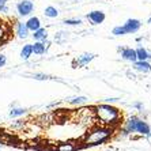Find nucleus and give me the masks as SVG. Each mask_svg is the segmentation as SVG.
I'll return each instance as SVG.
<instances>
[{"mask_svg": "<svg viewBox=\"0 0 151 151\" xmlns=\"http://www.w3.org/2000/svg\"><path fill=\"white\" fill-rule=\"evenodd\" d=\"M95 120H98L101 125L106 127H116L121 123V113L116 106L109 105V104H101L94 108Z\"/></svg>", "mask_w": 151, "mask_h": 151, "instance_id": "f257e3e1", "label": "nucleus"}, {"mask_svg": "<svg viewBox=\"0 0 151 151\" xmlns=\"http://www.w3.org/2000/svg\"><path fill=\"white\" fill-rule=\"evenodd\" d=\"M113 135V128L106 125H94L91 129H88L83 137V143L86 146H97V144L105 143Z\"/></svg>", "mask_w": 151, "mask_h": 151, "instance_id": "f03ea898", "label": "nucleus"}, {"mask_svg": "<svg viewBox=\"0 0 151 151\" xmlns=\"http://www.w3.org/2000/svg\"><path fill=\"white\" fill-rule=\"evenodd\" d=\"M129 134H139L142 136H151V128L144 120L139 119L137 116H132L127 120L125 128L123 131V135H129Z\"/></svg>", "mask_w": 151, "mask_h": 151, "instance_id": "7ed1b4c3", "label": "nucleus"}, {"mask_svg": "<svg viewBox=\"0 0 151 151\" xmlns=\"http://www.w3.org/2000/svg\"><path fill=\"white\" fill-rule=\"evenodd\" d=\"M76 117H78V123L82 125H93V123L95 121V114H94V109L90 108H82L76 112Z\"/></svg>", "mask_w": 151, "mask_h": 151, "instance_id": "20e7f679", "label": "nucleus"}, {"mask_svg": "<svg viewBox=\"0 0 151 151\" xmlns=\"http://www.w3.org/2000/svg\"><path fill=\"white\" fill-rule=\"evenodd\" d=\"M17 11L21 17H29L34 11V3L32 0H21L17 4Z\"/></svg>", "mask_w": 151, "mask_h": 151, "instance_id": "39448f33", "label": "nucleus"}, {"mask_svg": "<svg viewBox=\"0 0 151 151\" xmlns=\"http://www.w3.org/2000/svg\"><path fill=\"white\" fill-rule=\"evenodd\" d=\"M140 26H142V23L139 19H128V21L123 25V27H124L127 34H135V33L139 32Z\"/></svg>", "mask_w": 151, "mask_h": 151, "instance_id": "423d86ee", "label": "nucleus"}, {"mask_svg": "<svg viewBox=\"0 0 151 151\" xmlns=\"http://www.w3.org/2000/svg\"><path fill=\"white\" fill-rule=\"evenodd\" d=\"M105 12L104 11H99V10H95V11H91L87 14V19L90 21V23L93 25H101L102 22L105 21Z\"/></svg>", "mask_w": 151, "mask_h": 151, "instance_id": "0eeeda50", "label": "nucleus"}, {"mask_svg": "<svg viewBox=\"0 0 151 151\" xmlns=\"http://www.w3.org/2000/svg\"><path fill=\"white\" fill-rule=\"evenodd\" d=\"M120 52H121V57H123L125 61H131V63H135L137 60L136 57V50L132 49V48H120Z\"/></svg>", "mask_w": 151, "mask_h": 151, "instance_id": "6e6552de", "label": "nucleus"}, {"mask_svg": "<svg viewBox=\"0 0 151 151\" xmlns=\"http://www.w3.org/2000/svg\"><path fill=\"white\" fill-rule=\"evenodd\" d=\"M134 68L136 71H139V72H143V74L151 72V64L147 60H136L134 63Z\"/></svg>", "mask_w": 151, "mask_h": 151, "instance_id": "1a4fd4ad", "label": "nucleus"}, {"mask_svg": "<svg viewBox=\"0 0 151 151\" xmlns=\"http://www.w3.org/2000/svg\"><path fill=\"white\" fill-rule=\"evenodd\" d=\"M15 33H17V35L22 40L27 38L29 34H30L27 26H26V23H23V22H17V25H15Z\"/></svg>", "mask_w": 151, "mask_h": 151, "instance_id": "9d476101", "label": "nucleus"}, {"mask_svg": "<svg viewBox=\"0 0 151 151\" xmlns=\"http://www.w3.org/2000/svg\"><path fill=\"white\" fill-rule=\"evenodd\" d=\"M46 49H48V42L45 41H35L33 44V53L37 55V56L44 55L46 52Z\"/></svg>", "mask_w": 151, "mask_h": 151, "instance_id": "9b49d317", "label": "nucleus"}, {"mask_svg": "<svg viewBox=\"0 0 151 151\" xmlns=\"http://www.w3.org/2000/svg\"><path fill=\"white\" fill-rule=\"evenodd\" d=\"M25 23H26V26H27L29 32H32V33L35 32L37 29L41 27V21H40L38 17H30L27 21L25 22Z\"/></svg>", "mask_w": 151, "mask_h": 151, "instance_id": "f8f14e48", "label": "nucleus"}, {"mask_svg": "<svg viewBox=\"0 0 151 151\" xmlns=\"http://www.w3.org/2000/svg\"><path fill=\"white\" fill-rule=\"evenodd\" d=\"M94 57H95V55H93V53H83V55H81V56H78L76 64L79 65V67H84V65H87L90 61H93Z\"/></svg>", "mask_w": 151, "mask_h": 151, "instance_id": "ddd939ff", "label": "nucleus"}, {"mask_svg": "<svg viewBox=\"0 0 151 151\" xmlns=\"http://www.w3.org/2000/svg\"><path fill=\"white\" fill-rule=\"evenodd\" d=\"M33 38H34V41H46L48 40V30L44 27L37 29L35 32H33Z\"/></svg>", "mask_w": 151, "mask_h": 151, "instance_id": "4468645a", "label": "nucleus"}, {"mask_svg": "<svg viewBox=\"0 0 151 151\" xmlns=\"http://www.w3.org/2000/svg\"><path fill=\"white\" fill-rule=\"evenodd\" d=\"M33 55V45L32 44H26V45H23V48H22L21 50V57L23 60H29L30 57H32Z\"/></svg>", "mask_w": 151, "mask_h": 151, "instance_id": "2eb2a0df", "label": "nucleus"}, {"mask_svg": "<svg viewBox=\"0 0 151 151\" xmlns=\"http://www.w3.org/2000/svg\"><path fill=\"white\" fill-rule=\"evenodd\" d=\"M136 50V57L137 60H148V57H150V52H148L146 48H143V46H139Z\"/></svg>", "mask_w": 151, "mask_h": 151, "instance_id": "dca6fc26", "label": "nucleus"}, {"mask_svg": "<svg viewBox=\"0 0 151 151\" xmlns=\"http://www.w3.org/2000/svg\"><path fill=\"white\" fill-rule=\"evenodd\" d=\"M44 15L48 18H57L59 17V10L56 7H53V6H48L44 10Z\"/></svg>", "mask_w": 151, "mask_h": 151, "instance_id": "f3484780", "label": "nucleus"}, {"mask_svg": "<svg viewBox=\"0 0 151 151\" xmlns=\"http://www.w3.org/2000/svg\"><path fill=\"white\" fill-rule=\"evenodd\" d=\"M86 102H87V98H86V97H82V95H79V97H74V98L70 99V104L71 105H75V106L84 105Z\"/></svg>", "mask_w": 151, "mask_h": 151, "instance_id": "a211bd4d", "label": "nucleus"}, {"mask_svg": "<svg viewBox=\"0 0 151 151\" xmlns=\"http://www.w3.org/2000/svg\"><path fill=\"white\" fill-rule=\"evenodd\" d=\"M8 35V27L4 22H0V42H3Z\"/></svg>", "mask_w": 151, "mask_h": 151, "instance_id": "6ab92c4d", "label": "nucleus"}, {"mask_svg": "<svg viewBox=\"0 0 151 151\" xmlns=\"http://www.w3.org/2000/svg\"><path fill=\"white\" fill-rule=\"evenodd\" d=\"M26 113V109L23 108H14L10 110V117H21Z\"/></svg>", "mask_w": 151, "mask_h": 151, "instance_id": "aec40b11", "label": "nucleus"}, {"mask_svg": "<svg viewBox=\"0 0 151 151\" xmlns=\"http://www.w3.org/2000/svg\"><path fill=\"white\" fill-rule=\"evenodd\" d=\"M57 150L59 151H74L75 150V146L71 143H61L57 147Z\"/></svg>", "mask_w": 151, "mask_h": 151, "instance_id": "412c9836", "label": "nucleus"}, {"mask_svg": "<svg viewBox=\"0 0 151 151\" xmlns=\"http://www.w3.org/2000/svg\"><path fill=\"white\" fill-rule=\"evenodd\" d=\"M112 34H114V35H117V37H120V35H125L127 33H125V30H124L123 26H116V27L112 30Z\"/></svg>", "mask_w": 151, "mask_h": 151, "instance_id": "4be33fe9", "label": "nucleus"}, {"mask_svg": "<svg viewBox=\"0 0 151 151\" xmlns=\"http://www.w3.org/2000/svg\"><path fill=\"white\" fill-rule=\"evenodd\" d=\"M63 23H65V25H70V26H76V25H81L82 21H81V19H65Z\"/></svg>", "mask_w": 151, "mask_h": 151, "instance_id": "5701e85b", "label": "nucleus"}, {"mask_svg": "<svg viewBox=\"0 0 151 151\" xmlns=\"http://www.w3.org/2000/svg\"><path fill=\"white\" fill-rule=\"evenodd\" d=\"M33 76H34V79H37V81H45V79H48V76L44 74H34Z\"/></svg>", "mask_w": 151, "mask_h": 151, "instance_id": "b1692460", "label": "nucleus"}, {"mask_svg": "<svg viewBox=\"0 0 151 151\" xmlns=\"http://www.w3.org/2000/svg\"><path fill=\"white\" fill-rule=\"evenodd\" d=\"M6 63H7V57L4 56V55H0V68L4 67Z\"/></svg>", "mask_w": 151, "mask_h": 151, "instance_id": "393cba45", "label": "nucleus"}, {"mask_svg": "<svg viewBox=\"0 0 151 151\" xmlns=\"http://www.w3.org/2000/svg\"><path fill=\"white\" fill-rule=\"evenodd\" d=\"M8 0H0V6H7Z\"/></svg>", "mask_w": 151, "mask_h": 151, "instance_id": "a878e982", "label": "nucleus"}, {"mask_svg": "<svg viewBox=\"0 0 151 151\" xmlns=\"http://www.w3.org/2000/svg\"><path fill=\"white\" fill-rule=\"evenodd\" d=\"M135 108H137V109H140L142 105H140V104H135Z\"/></svg>", "mask_w": 151, "mask_h": 151, "instance_id": "bb28decb", "label": "nucleus"}, {"mask_svg": "<svg viewBox=\"0 0 151 151\" xmlns=\"http://www.w3.org/2000/svg\"><path fill=\"white\" fill-rule=\"evenodd\" d=\"M147 23H150V25H151V17H150V18H148V21H147Z\"/></svg>", "mask_w": 151, "mask_h": 151, "instance_id": "cd10ccee", "label": "nucleus"}]
</instances>
